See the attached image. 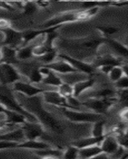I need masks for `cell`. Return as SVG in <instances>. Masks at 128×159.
<instances>
[{"label": "cell", "mask_w": 128, "mask_h": 159, "mask_svg": "<svg viewBox=\"0 0 128 159\" xmlns=\"http://www.w3.org/2000/svg\"><path fill=\"white\" fill-rule=\"evenodd\" d=\"M18 144H19V143H17V142L0 140V150H7V149L17 148V146H18Z\"/></svg>", "instance_id": "30"}, {"label": "cell", "mask_w": 128, "mask_h": 159, "mask_svg": "<svg viewBox=\"0 0 128 159\" xmlns=\"http://www.w3.org/2000/svg\"><path fill=\"white\" fill-rule=\"evenodd\" d=\"M0 8L8 11H15V10L7 2H0Z\"/></svg>", "instance_id": "36"}, {"label": "cell", "mask_w": 128, "mask_h": 159, "mask_svg": "<svg viewBox=\"0 0 128 159\" xmlns=\"http://www.w3.org/2000/svg\"><path fill=\"white\" fill-rule=\"evenodd\" d=\"M57 51L54 49H53V50L49 51V52H46L45 54H44L42 57H40L38 59L40 62H42V64H43L42 65H49V64L55 61V59L57 57Z\"/></svg>", "instance_id": "25"}, {"label": "cell", "mask_w": 128, "mask_h": 159, "mask_svg": "<svg viewBox=\"0 0 128 159\" xmlns=\"http://www.w3.org/2000/svg\"><path fill=\"white\" fill-rule=\"evenodd\" d=\"M117 96L119 97V100L121 103H123L125 107H127V102H128V91L127 89H123V90H119L117 92Z\"/></svg>", "instance_id": "33"}, {"label": "cell", "mask_w": 128, "mask_h": 159, "mask_svg": "<svg viewBox=\"0 0 128 159\" xmlns=\"http://www.w3.org/2000/svg\"><path fill=\"white\" fill-rule=\"evenodd\" d=\"M105 42L110 46L111 49L115 51L116 53H118L119 56L124 58L127 57V47L126 46L123 45V44H121L120 42H119L116 40L107 39Z\"/></svg>", "instance_id": "21"}, {"label": "cell", "mask_w": 128, "mask_h": 159, "mask_svg": "<svg viewBox=\"0 0 128 159\" xmlns=\"http://www.w3.org/2000/svg\"><path fill=\"white\" fill-rule=\"evenodd\" d=\"M0 103L4 107L6 110L16 112L22 115L25 118L26 121L30 123H39L37 118L33 116L27 111H25L20 105L15 96L12 94L11 92H0Z\"/></svg>", "instance_id": "3"}, {"label": "cell", "mask_w": 128, "mask_h": 159, "mask_svg": "<svg viewBox=\"0 0 128 159\" xmlns=\"http://www.w3.org/2000/svg\"><path fill=\"white\" fill-rule=\"evenodd\" d=\"M59 76L62 79V82L68 84H70L73 86L75 84L80 82L82 80L88 79L89 78V75H86L85 73H81V72H70V73H67V74H58Z\"/></svg>", "instance_id": "17"}, {"label": "cell", "mask_w": 128, "mask_h": 159, "mask_svg": "<svg viewBox=\"0 0 128 159\" xmlns=\"http://www.w3.org/2000/svg\"><path fill=\"white\" fill-rule=\"evenodd\" d=\"M127 157H128V155H127V153H126V154H125L123 156V157H121L120 159H127Z\"/></svg>", "instance_id": "43"}, {"label": "cell", "mask_w": 128, "mask_h": 159, "mask_svg": "<svg viewBox=\"0 0 128 159\" xmlns=\"http://www.w3.org/2000/svg\"><path fill=\"white\" fill-rule=\"evenodd\" d=\"M33 49H34V46L30 44L18 48L16 52L17 60L20 61H26L34 57H33Z\"/></svg>", "instance_id": "19"}, {"label": "cell", "mask_w": 128, "mask_h": 159, "mask_svg": "<svg viewBox=\"0 0 128 159\" xmlns=\"http://www.w3.org/2000/svg\"><path fill=\"white\" fill-rule=\"evenodd\" d=\"M17 148L30 149V150H40L51 148V146L49 144H48V143H44V142L38 141V140H25L22 143H19L17 146Z\"/></svg>", "instance_id": "18"}, {"label": "cell", "mask_w": 128, "mask_h": 159, "mask_svg": "<svg viewBox=\"0 0 128 159\" xmlns=\"http://www.w3.org/2000/svg\"><path fill=\"white\" fill-rule=\"evenodd\" d=\"M104 136L99 138L93 137V136H91V137L89 138H84V139L76 140L75 142H73L72 143V146L76 147L79 150L80 149L85 148V147H93V146H99L100 143H102V141H103Z\"/></svg>", "instance_id": "15"}, {"label": "cell", "mask_w": 128, "mask_h": 159, "mask_svg": "<svg viewBox=\"0 0 128 159\" xmlns=\"http://www.w3.org/2000/svg\"><path fill=\"white\" fill-rule=\"evenodd\" d=\"M78 154H79V149L71 146L65 150V153H63V156L65 159H77Z\"/></svg>", "instance_id": "29"}, {"label": "cell", "mask_w": 128, "mask_h": 159, "mask_svg": "<svg viewBox=\"0 0 128 159\" xmlns=\"http://www.w3.org/2000/svg\"><path fill=\"white\" fill-rule=\"evenodd\" d=\"M26 77H28L30 84H41L43 80V76L40 72L39 67H35V66H33L31 68Z\"/></svg>", "instance_id": "23"}, {"label": "cell", "mask_w": 128, "mask_h": 159, "mask_svg": "<svg viewBox=\"0 0 128 159\" xmlns=\"http://www.w3.org/2000/svg\"><path fill=\"white\" fill-rule=\"evenodd\" d=\"M102 153L99 146H93V147H85V148L80 149L78 157H80L82 159H91L94 156Z\"/></svg>", "instance_id": "20"}, {"label": "cell", "mask_w": 128, "mask_h": 159, "mask_svg": "<svg viewBox=\"0 0 128 159\" xmlns=\"http://www.w3.org/2000/svg\"><path fill=\"white\" fill-rule=\"evenodd\" d=\"M99 147L102 150V152L108 154V155H111L118 150V148L119 147V145L115 135L109 134V135L104 136L103 141L99 145Z\"/></svg>", "instance_id": "12"}, {"label": "cell", "mask_w": 128, "mask_h": 159, "mask_svg": "<svg viewBox=\"0 0 128 159\" xmlns=\"http://www.w3.org/2000/svg\"><path fill=\"white\" fill-rule=\"evenodd\" d=\"M117 101V99H95L91 98L87 101L82 102L81 104L84 107L92 111L96 114H104L114 103Z\"/></svg>", "instance_id": "6"}, {"label": "cell", "mask_w": 128, "mask_h": 159, "mask_svg": "<svg viewBox=\"0 0 128 159\" xmlns=\"http://www.w3.org/2000/svg\"><path fill=\"white\" fill-rule=\"evenodd\" d=\"M8 124L7 123V121H6V119H0V130H2V129H3L4 127H6Z\"/></svg>", "instance_id": "40"}, {"label": "cell", "mask_w": 128, "mask_h": 159, "mask_svg": "<svg viewBox=\"0 0 128 159\" xmlns=\"http://www.w3.org/2000/svg\"><path fill=\"white\" fill-rule=\"evenodd\" d=\"M101 32L104 34L105 35L113 34L118 31V29L116 27H112V26H103V27H97Z\"/></svg>", "instance_id": "34"}, {"label": "cell", "mask_w": 128, "mask_h": 159, "mask_svg": "<svg viewBox=\"0 0 128 159\" xmlns=\"http://www.w3.org/2000/svg\"><path fill=\"white\" fill-rule=\"evenodd\" d=\"M104 135V122L103 120L94 123L92 130V136L99 138Z\"/></svg>", "instance_id": "26"}, {"label": "cell", "mask_w": 128, "mask_h": 159, "mask_svg": "<svg viewBox=\"0 0 128 159\" xmlns=\"http://www.w3.org/2000/svg\"><path fill=\"white\" fill-rule=\"evenodd\" d=\"M57 57H60L61 60L65 61L67 63L69 64L77 72L85 73L86 75H91L92 73H93L94 67L90 64L84 62L77 58L72 57L66 54H58Z\"/></svg>", "instance_id": "9"}, {"label": "cell", "mask_w": 128, "mask_h": 159, "mask_svg": "<svg viewBox=\"0 0 128 159\" xmlns=\"http://www.w3.org/2000/svg\"><path fill=\"white\" fill-rule=\"evenodd\" d=\"M6 111H7V110L4 108L3 106H2V105L0 103V114H5Z\"/></svg>", "instance_id": "41"}, {"label": "cell", "mask_w": 128, "mask_h": 159, "mask_svg": "<svg viewBox=\"0 0 128 159\" xmlns=\"http://www.w3.org/2000/svg\"><path fill=\"white\" fill-rule=\"evenodd\" d=\"M0 32L3 34V41H2V45H7L9 47L16 49L17 47L19 48L20 45H22V32L15 30L13 28L9 27Z\"/></svg>", "instance_id": "10"}, {"label": "cell", "mask_w": 128, "mask_h": 159, "mask_svg": "<svg viewBox=\"0 0 128 159\" xmlns=\"http://www.w3.org/2000/svg\"><path fill=\"white\" fill-rule=\"evenodd\" d=\"M35 4L40 7H49L50 2H47V1H38V2H35Z\"/></svg>", "instance_id": "38"}, {"label": "cell", "mask_w": 128, "mask_h": 159, "mask_svg": "<svg viewBox=\"0 0 128 159\" xmlns=\"http://www.w3.org/2000/svg\"><path fill=\"white\" fill-rule=\"evenodd\" d=\"M57 89V92L66 99L71 97V96H73V88H72V85L62 83Z\"/></svg>", "instance_id": "27"}, {"label": "cell", "mask_w": 128, "mask_h": 159, "mask_svg": "<svg viewBox=\"0 0 128 159\" xmlns=\"http://www.w3.org/2000/svg\"><path fill=\"white\" fill-rule=\"evenodd\" d=\"M116 88L119 90H123V89H128V77L126 76H123V77L120 78L119 80L115 83Z\"/></svg>", "instance_id": "31"}, {"label": "cell", "mask_w": 128, "mask_h": 159, "mask_svg": "<svg viewBox=\"0 0 128 159\" xmlns=\"http://www.w3.org/2000/svg\"><path fill=\"white\" fill-rule=\"evenodd\" d=\"M34 153L39 157H47V156H54V157H61L63 156V152L62 150H55V149L49 148L45 150H34Z\"/></svg>", "instance_id": "24"}, {"label": "cell", "mask_w": 128, "mask_h": 159, "mask_svg": "<svg viewBox=\"0 0 128 159\" xmlns=\"http://www.w3.org/2000/svg\"><path fill=\"white\" fill-rule=\"evenodd\" d=\"M13 85V91L16 92L17 93L22 94L26 97H34V96L41 95L45 91L43 89H40L39 87L30 83L19 80L15 82Z\"/></svg>", "instance_id": "8"}, {"label": "cell", "mask_w": 128, "mask_h": 159, "mask_svg": "<svg viewBox=\"0 0 128 159\" xmlns=\"http://www.w3.org/2000/svg\"><path fill=\"white\" fill-rule=\"evenodd\" d=\"M120 117L123 121H127V107H124V109L121 111Z\"/></svg>", "instance_id": "39"}, {"label": "cell", "mask_w": 128, "mask_h": 159, "mask_svg": "<svg viewBox=\"0 0 128 159\" xmlns=\"http://www.w3.org/2000/svg\"><path fill=\"white\" fill-rule=\"evenodd\" d=\"M5 119V115L4 114H0V119Z\"/></svg>", "instance_id": "44"}, {"label": "cell", "mask_w": 128, "mask_h": 159, "mask_svg": "<svg viewBox=\"0 0 128 159\" xmlns=\"http://www.w3.org/2000/svg\"><path fill=\"white\" fill-rule=\"evenodd\" d=\"M91 159H111L110 156L108 154H105L103 152L100 153V154H97V155L94 156L93 157H92Z\"/></svg>", "instance_id": "37"}, {"label": "cell", "mask_w": 128, "mask_h": 159, "mask_svg": "<svg viewBox=\"0 0 128 159\" xmlns=\"http://www.w3.org/2000/svg\"><path fill=\"white\" fill-rule=\"evenodd\" d=\"M86 19H89V18L87 17L85 10L67 11V12L62 13V14L48 20L47 22H45L40 26V29H50V28L56 27V26H62L63 24L68 23V22H77L80 20Z\"/></svg>", "instance_id": "2"}, {"label": "cell", "mask_w": 128, "mask_h": 159, "mask_svg": "<svg viewBox=\"0 0 128 159\" xmlns=\"http://www.w3.org/2000/svg\"><path fill=\"white\" fill-rule=\"evenodd\" d=\"M43 102L52 105L55 107H64L67 109H72L68 103L67 99L62 96L57 90L45 91L42 93Z\"/></svg>", "instance_id": "7"}, {"label": "cell", "mask_w": 128, "mask_h": 159, "mask_svg": "<svg viewBox=\"0 0 128 159\" xmlns=\"http://www.w3.org/2000/svg\"><path fill=\"white\" fill-rule=\"evenodd\" d=\"M25 140H37L44 134V129L39 123L25 122L22 125Z\"/></svg>", "instance_id": "11"}, {"label": "cell", "mask_w": 128, "mask_h": 159, "mask_svg": "<svg viewBox=\"0 0 128 159\" xmlns=\"http://www.w3.org/2000/svg\"><path fill=\"white\" fill-rule=\"evenodd\" d=\"M15 98L25 111L37 118L38 122L42 123V127H45L56 132L62 131V128L57 120L53 117L49 111L44 109L42 95L30 98L19 94L18 97Z\"/></svg>", "instance_id": "1"}, {"label": "cell", "mask_w": 128, "mask_h": 159, "mask_svg": "<svg viewBox=\"0 0 128 159\" xmlns=\"http://www.w3.org/2000/svg\"><path fill=\"white\" fill-rule=\"evenodd\" d=\"M1 52L2 54V61H3L2 62H7L13 65L16 61V49L9 47L7 45H2L1 48Z\"/></svg>", "instance_id": "22"}, {"label": "cell", "mask_w": 128, "mask_h": 159, "mask_svg": "<svg viewBox=\"0 0 128 159\" xmlns=\"http://www.w3.org/2000/svg\"><path fill=\"white\" fill-rule=\"evenodd\" d=\"M24 13L25 15H31L37 10V5L35 2H24Z\"/></svg>", "instance_id": "32"}, {"label": "cell", "mask_w": 128, "mask_h": 159, "mask_svg": "<svg viewBox=\"0 0 128 159\" xmlns=\"http://www.w3.org/2000/svg\"><path fill=\"white\" fill-rule=\"evenodd\" d=\"M22 80V75L15 65L7 62L0 63V84L3 85L14 84L15 82Z\"/></svg>", "instance_id": "5"}, {"label": "cell", "mask_w": 128, "mask_h": 159, "mask_svg": "<svg viewBox=\"0 0 128 159\" xmlns=\"http://www.w3.org/2000/svg\"><path fill=\"white\" fill-rule=\"evenodd\" d=\"M11 27V22L5 18H0V31Z\"/></svg>", "instance_id": "35"}, {"label": "cell", "mask_w": 128, "mask_h": 159, "mask_svg": "<svg viewBox=\"0 0 128 159\" xmlns=\"http://www.w3.org/2000/svg\"><path fill=\"white\" fill-rule=\"evenodd\" d=\"M123 76H124V73H123V69L121 68V65L120 66H115V67H113L108 73L109 79L112 82H114V83H116L117 80H119Z\"/></svg>", "instance_id": "28"}, {"label": "cell", "mask_w": 128, "mask_h": 159, "mask_svg": "<svg viewBox=\"0 0 128 159\" xmlns=\"http://www.w3.org/2000/svg\"><path fill=\"white\" fill-rule=\"evenodd\" d=\"M44 66L49 68L50 70L53 71L54 72L57 74H67V73H70V72H77L76 70L73 69L69 64L67 63L65 61L60 60V61H55L49 65H45Z\"/></svg>", "instance_id": "13"}, {"label": "cell", "mask_w": 128, "mask_h": 159, "mask_svg": "<svg viewBox=\"0 0 128 159\" xmlns=\"http://www.w3.org/2000/svg\"><path fill=\"white\" fill-rule=\"evenodd\" d=\"M2 61V52H1V49H0V61Z\"/></svg>", "instance_id": "45"}, {"label": "cell", "mask_w": 128, "mask_h": 159, "mask_svg": "<svg viewBox=\"0 0 128 159\" xmlns=\"http://www.w3.org/2000/svg\"><path fill=\"white\" fill-rule=\"evenodd\" d=\"M0 140H5V141L17 142V143H22L25 140V135H24L23 130L22 127H18L11 131L0 134Z\"/></svg>", "instance_id": "16"}, {"label": "cell", "mask_w": 128, "mask_h": 159, "mask_svg": "<svg viewBox=\"0 0 128 159\" xmlns=\"http://www.w3.org/2000/svg\"><path fill=\"white\" fill-rule=\"evenodd\" d=\"M58 111L62 113L64 117L69 119V121L74 123H92L103 120V116L101 115L96 114L94 112L81 111L79 110H72L64 107H56Z\"/></svg>", "instance_id": "4"}, {"label": "cell", "mask_w": 128, "mask_h": 159, "mask_svg": "<svg viewBox=\"0 0 128 159\" xmlns=\"http://www.w3.org/2000/svg\"><path fill=\"white\" fill-rule=\"evenodd\" d=\"M42 159H60L59 157H54V156H47V157H43Z\"/></svg>", "instance_id": "42"}, {"label": "cell", "mask_w": 128, "mask_h": 159, "mask_svg": "<svg viewBox=\"0 0 128 159\" xmlns=\"http://www.w3.org/2000/svg\"><path fill=\"white\" fill-rule=\"evenodd\" d=\"M95 84H96V80L92 77L88 78L85 80L75 84L72 86V88H73V97L78 99L84 92L93 88L95 86Z\"/></svg>", "instance_id": "14"}]
</instances>
